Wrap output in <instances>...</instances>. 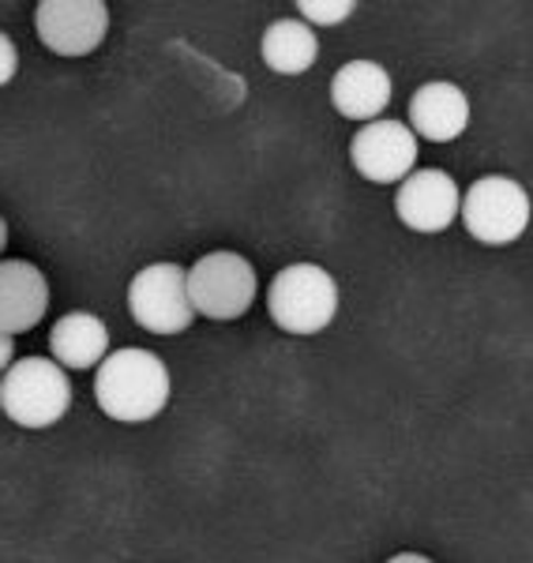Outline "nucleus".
Returning <instances> with one entry per match:
<instances>
[{"label": "nucleus", "instance_id": "423d86ee", "mask_svg": "<svg viewBox=\"0 0 533 563\" xmlns=\"http://www.w3.org/2000/svg\"><path fill=\"white\" fill-rule=\"evenodd\" d=\"M129 312L132 320L151 334H180L196 320L188 301L185 267L180 263H151L129 286Z\"/></svg>", "mask_w": 533, "mask_h": 563}, {"label": "nucleus", "instance_id": "6e6552de", "mask_svg": "<svg viewBox=\"0 0 533 563\" xmlns=\"http://www.w3.org/2000/svg\"><path fill=\"white\" fill-rule=\"evenodd\" d=\"M357 174L373 185H395L413 174L418 162V135L402 121H368L349 143Z\"/></svg>", "mask_w": 533, "mask_h": 563}, {"label": "nucleus", "instance_id": "7ed1b4c3", "mask_svg": "<svg viewBox=\"0 0 533 563\" xmlns=\"http://www.w3.org/2000/svg\"><path fill=\"white\" fill-rule=\"evenodd\" d=\"M267 308L289 334H320L338 312V286L315 263H293L270 278Z\"/></svg>", "mask_w": 533, "mask_h": 563}, {"label": "nucleus", "instance_id": "4468645a", "mask_svg": "<svg viewBox=\"0 0 533 563\" xmlns=\"http://www.w3.org/2000/svg\"><path fill=\"white\" fill-rule=\"evenodd\" d=\"M259 53H264L267 68L278 71V76H301L315 65L320 57V42H315V31L301 20H278L264 31V42H259Z\"/></svg>", "mask_w": 533, "mask_h": 563}, {"label": "nucleus", "instance_id": "f03ea898", "mask_svg": "<svg viewBox=\"0 0 533 563\" xmlns=\"http://www.w3.org/2000/svg\"><path fill=\"white\" fill-rule=\"evenodd\" d=\"M71 406L68 372L49 357H23L0 376V410L23 429H49Z\"/></svg>", "mask_w": 533, "mask_h": 563}, {"label": "nucleus", "instance_id": "f8f14e48", "mask_svg": "<svg viewBox=\"0 0 533 563\" xmlns=\"http://www.w3.org/2000/svg\"><path fill=\"white\" fill-rule=\"evenodd\" d=\"M331 102L349 121H376L391 102V76L376 60H349L331 76Z\"/></svg>", "mask_w": 533, "mask_h": 563}, {"label": "nucleus", "instance_id": "9b49d317", "mask_svg": "<svg viewBox=\"0 0 533 563\" xmlns=\"http://www.w3.org/2000/svg\"><path fill=\"white\" fill-rule=\"evenodd\" d=\"M469 124V98L455 84H424L410 102V132L432 143H451Z\"/></svg>", "mask_w": 533, "mask_h": 563}, {"label": "nucleus", "instance_id": "f257e3e1", "mask_svg": "<svg viewBox=\"0 0 533 563\" xmlns=\"http://www.w3.org/2000/svg\"><path fill=\"white\" fill-rule=\"evenodd\" d=\"M95 398L102 413L113 417V421H151L169 402V368L151 350H113L98 365Z\"/></svg>", "mask_w": 533, "mask_h": 563}, {"label": "nucleus", "instance_id": "2eb2a0df", "mask_svg": "<svg viewBox=\"0 0 533 563\" xmlns=\"http://www.w3.org/2000/svg\"><path fill=\"white\" fill-rule=\"evenodd\" d=\"M297 12L304 15L301 23H309V26H334L354 15V0H301Z\"/></svg>", "mask_w": 533, "mask_h": 563}, {"label": "nucleus", "instance_id": "39448f33", "mask_svg": "<svg viewBox=\"0 0 533 563\" xmlns=\"http://www.w3.org/2000/svg\"><path fill=\"white\" fill-rule=\"evenodd\" d=\"M469 238L481 244H511L530 225V196L511 177H481L458 199Z\"/></svg>", "mask_w": 533, "mask_h": 563}, {"label": "nucleus", "instance_id": "ddd939ff", "mask_svg": "<svg viewBox=\"0 0 533 563\" xmlns=\"http://www.w3.org/2000/svg\"><path fill=\"white\" fill-rule=\"evenodd\" d=\"M53 361L65 368H95L110 353V331L95 312H68L49 331Z\"/></svg>", "mask_w": 533, "mask_h": 563}, {"label": "nucleus", "instance_id": "9d476101", "mask_svg": "<svg viewBox=\"0 0 533 563\" xmlns=\"http://www.w3.org/2000/svg\"><path fill=\"white\" fill-rule=\"evenodd\" d=\"M49 308V282L34 263L0 260V334H15L38 327Z\"/></svg>", "mask_w": 533, "mask_h": 563}, {"label": "nucleus", "instance_id": "20e7f679", "mask_svg": "<svg viewBox=\"0 0 533 563\" xmlns=\"http://www.w3.org/2000/svg\"><path fill=\"white\" fill-rule=\"evenodd\" d=\"M188 301L192 312L207 316V320H241L256 301V271L237 252H207L203 260L185 271Z\"/></svg>", "mask_w": 533, "mask_h": 563}, {"label": "nucleus", "instance_id": "6ab92c4d", "mask_svg": "<svg viewBox=\"0 0 533 563\" xmlns=\"http://www.w3.org/2000/svg\"><path fill=\"white\" fill-rule=\"evenodd\" d=\"M4 244H8V222L0 218V252H4Z\"/></svg>", "mask_w": 533, "mask_h": 563}, {"label": "nucleus", "instance_id": "1a4fd4ad", "mask_svg": "<svg viewBox=\"0 0 533 563\" xmlns=\"http://www.w3.org/2000/svg\"><path fill=\"white\" fill-rule=\"evenodd\" d=\"M458 185L444 169H413L395 196V214L418 233H444L458 218Z\"/></svg>", "mask_w": 533, "mask_h": 563}, {"label": "nucleus", "instance_id": "0eeeda50", "mask_svg": "<svg viewBox=\"0 0 533 563\" xmlns=\"http://www.w3.org/2000/svg\"><path fill=\"white\" fill-rule=\"evenodd\" d=\"M34 26L57 57H87L110 31V8L102 0H42L34 8Z\"/></svg>", "mask_w": 533, "mask_h": 563}, {"label": "nucleus", "instance_id": "dca6fc26", "mask_svg": "<svg viewBox=\"0 0 533 563\" xmlns=\"http://www.w3.org/2000/svg\"><path fill=\"white\" fill-rule=\"evenodd\" d=\"M15 68H20V53H15L12 38H8V34L0 31V87H4L8 79L15 76Z\"/></svg>", "mask_w": 533, "mask_h": 563}, {"label": "nucleus", "instance_id": "f3484780", "mask_svg": "<svg viewBox=\"0 0 533 563\" xmlns=\"http://www.w3.org/2000/svg\"><path fill=\"white\" fill-rule=\"evenodd\" d=\"M12 353H15V342L8 339V334H0V376H4V368L12 365Z\"/></svg>", "mask_w": 533, "mask_h": 563}, {"label": "nucleus", "instance_id": "a211bd4d", "mask_svg": "<svg viewBox=\"0 0 533 563\" xmlns=\"http://www.w3.org/2000/svg\"><path fill=\"white\" fill-rule=\"evenodd\" d=\"M387 563H432V560L421 556V552H399V556H391Z\"/></svg>", "mask_w": 533, "mask_h": 563}]
</instances>
